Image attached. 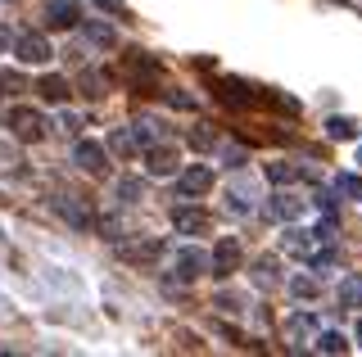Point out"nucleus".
Listing matches in <instances>:
<instances>
[{"label":"nucleus","instance_id":"obj_16","mask_svg":"<svg viewBox=\"0 0 362 357\" xmlns=\"http://www.w3.org/2000/svg\"><path fill=\"white\" fill-rule=\"evenodd\" d=\"M37 95L45 99V104H64V99H68V82H64L59 73H45L41 82H37Z\"/></svg>","mask_w":362,"mask_h":357},{"label":"nucleus","instance_id":"obj_12","mask_svg":"<svg viewBox=\"0 0 362 357\" xmlns=\"http://www.w3.org/2000/svg\"><path fill=\"white\" fill-rule=\"evenodd\" d=\"M173 226L181 236H204L209 231V213H199V208H173Z\"/></svg>","mask_w":362,"mask_h":357},{"label":"nucleus","instance_id":"obj_13","mask_svg":"<svg viewBox=\"0 0 362 357\" xmlns=\"http://www.w3.org/2000/svg\"><path fill=\"white\" fill-rule=\"evenodd\" d=\"M118 249H122V258H127V262H158V253H163V244H158V240H132V244H118Z\"/></svg>","mask_w":362,"mask_h":357},{"label":"nucleus","instance_id":"obj_38","mask_svg":"<svg viewBox=\"0 0 362 357\" xmlns=\"http://www.w3.org/2000/svg\"><path fill=\"white\" fill-rule=\"evenodd\" d=\"M313 199H317V208H322V213H335V199H331V195H326V190H317Z\"/></svg>","mask_w":362,"mask_h":357},{"label":"nucleus","instance_id":"obj_24","mask_svg":"<svg viewBox=\"0 0 362 357\" xmlns=\"http://www.w3.org/2000/svg\"><path fill=\"white\" fill-rule=\"evenodd\" d=\"M113 195H118V204H136V199L145 195V181H136V176H122V181L113 186Z\"/></svg>","mask_w":362,"mask_h":357},{"label":"nucleus","instance_id":"obj_40","mask_svg":"<svg viewBox=\"0 0 362 357\" xmlns=\"http://www.w3.org/2000/svg\"><path fill=\"white\" fill-rule=\"evenodd\" d=\"M358 163H362V154H358Z\"/></svg>","mask_w":362,"mask_h":357},{"label":"nucleus","instance_id":"obj_39","mask_svg":"<svg viewBox=\"0 0 362 357\" xmlns=\"http://www.w3.org/2000/svg\"><path fill=\"white\" fill-rule=\"evenodd\" d=\"M9 46H14V32H9V28H5V23H0V54H5V50H9Z\"/></svg>","mask_w":362,"mask_h":357},{"label":"nucleus","instance_id":"obj_28","mask_svg":"<svg viewBox=\"0 0 362 357\" xmlns=\"http://www.w3.org/2000/svg\"><path fill=\"white\" fill-rule=\"evenodd\" d=\"M303 262H308L313 272H331V267L339 262V253H335V249H313V253H308Z\"/></svg>","mask_w":362,"mask_h":357},{"label":"nucleus","instance_id":"obj_33","mask_svg":"<svg viewBox=\"0 0 362 357\" xmlns=\"http://www.w3.org/2000/svg\"><path fill=\"white\" fill-rule=\"evenodd\" d=\"M222 159H226V167H245V145H222Z\"/></svg>","mask_w":362,"mask_h":357},{"label":"nucleus","instance_id":"obj_35","mask_svg":"<svg viewBox=\"0 0 362 357\" xmlns=\"http://www.w3.org/2000/svg\"><path fill=\"white\" fill-rule=\"evenodd\" d=\"M95 9H105L113 18H127V5H122V0H95Z\"/></svg>","mask_w":362,"mask_h":357},{"label":"nucleus","instance_id":"obj_26","mask_svg":"<svg viewBox=\"0 0 362 357\" xmlns=\"http://www.w3.org/2000/svg\"><path fill=\"white\" fill-rule=\"evenodd\" d=\"M313 349H317V353H344V349H349V339H344L339 330H322Z\"/></svg>","mask_w":362,"mask_h":357},{"label":"nucleus","instance_id":"obj_27","mask_svg":"<svg viewBox=\"0 0 362 357\" xmlns=\"http://www.w3.org/2000/svg\"><path fill=\"white\" fill-rule=\"evenodd\" d=\"M294 176H303V167H294V163H267V181H276V186H290Z\"/></svg>","mask_w":362,"mask_h":357},{"label":"nucleus","instance_id":"obj_2","mask_svg":"<svg viewBox=\"0 0 362 357\" xmlns=\"http://www.w3.org/2000/svg\"><path fill=\"white\" fill-rule=\"evenodd\" d=\"M158 73H163L158 54H145V50H127V54H122V77H127L132 86H141V91L158 86Z\"/></svg>","mask_w":362,"mask_h":357},{"label":"nucleus","instance_id":"obj_5","mask_svg":"<svg viewBox=\"0 0 362 357\" xmlns=\"http://www.w3.org/2000/svg\"><path fill=\"white\" fill-rule=\"evenodd\" d=\"M73 163L82 167V172H90V176H105V172H109L105 145H95V140H77V145H73Z\"/></svg>","mask_w":362,"mask_h":357},{"label":"nucleus","instance_id":"obj_37","mask_svg":"<svg viewBox=\"0 0 362 357\" xmlns=\"http://www.w3.org/2000/svg\"><path fill=\"white\" fill-rule=\"evenodd\" d=\"M218 308L222 312H240V298H235V294H218Z\"/></svg>","mask_w":362,"mask_h":357},{"label":"nucleus","instance_id":"obj_21","mask_svg":"<svg viewBox=\"0 0 362 357\" xmlns=\"http://www.w3.org/2000/svg\"><path fill=\"white\" fill-rule=\"evenodd\" d=\"M136 145H141V140H136V131L118 127V131L109 136V154H118V159H132V154H136Z\"/></svg>","mask_w":362,"mask_h":357},{"label":"nucleus","instance_id":"obj_18","mask_svg":"<svg viewBox=\"0 0 362 357\" xmlns=\"http://www.w3.org/2000/svg\"><path fill=\"white\" fill-rule=\"evenodd\" d=\"M226 213L249 217L254 213V190H249V186H231V190H226Z\"/></svg>","mask_w":362,"mask_h":357},{"label":"nucleus","instance_id":"obj_9","mask_svg":"<svg viewBox=\"0 0 362 357\" xmlns=\"http://www.w3.org/2000/svg\"><path fill=\"white\" fill-rule=\"evenodd\" d=\"M177 190L181 195H209L213 190V172L209 167H186V172H177Z\"/></svg>","mask_w":362,"mask_h":357},{"label":"nucleus","instance_id":"obj_34","mask_svg":"<svg viewBox=\"0 0 362 357\" xmlns=\"http://www.w3.org/2000/svg\"><path fill=\"white\" fill-rule=\"evenodd\" d=\"M190 145H195V150H209V145H213V131L209 127H190Z\"/></svg>","mask_w":362,"mask_h":357},{"label":"nucleus","instance_id":"obj_4","mask_svg":"<svg viewBox=\"0 0 362 357\" xmlns=\"http://www.w3.org/2000/svg\"><path fill=\"white\" fill-rule=\"evenodd\" d=\"M14 54L23 63H50L54 46H50V37H41V32H18V37H14Z\"/></svg>","mask_w":362,"mask_h":357},{"label":"nucleus","instance_id":"obj_8","mask_svg":"<svg viewBox=\"0 0 362 357\" xmlns=\"http://www.w3.org/2000/svg\"><path fill=\"white\" fill-rule=\"evenodd\" d=\"M77 18H82V5H77V0H45V23L54 32L77 28Z\"/></svg>","mask_w":362,"mask_h":357},{"label":"nucleus","instance_id":"obj_10","mask_svg":"<svg viewBox=\"0 0 362 357\" xmlns=\"http://www.w3.org/2000/svg\"><path fill=\"white\" fill-rule=\"evenodd\" d=\"M235 267H240V244L226 236V240H218V249H213V276H231Z\"/></svg>","mask_w":362,"mask_h":357},{"label":"nucleus","instance_id":"obj_6","mask_svg":"<svg viewBox=\"0 0 362 357\" xmlns=\"http://www.w3.org/2000/svg\"><path fill=\"white\" fill-rule=\"evenodd\" d=\"M213 272V258L204 249H195V244H186V249H177V276L181 281H195V276Z\"/></svg>","mask_w":362,"mask_h":357},{"label":"nucleus","instance_id":"obj_7","mask_svg":"<svg viewBox=\"0 0 362 357\" xmlns=\"http://www.w3.org/2000/svg\"><path fill=\"white\" fill-rule=\"evenodd\" d=\"M50 208H54V213H59V217H64V222H68L73 231H90V226H95V217H90V208H82V204H77L73 195H59V199H50Z\"/></svg>","mask_w":362,"mask_h":357},{"label":"nucleus","instance_id":"obj_20","mask_svg":"<svg viewBox=\"0 0 362 357\" xmlns=\"http://www.w3.org/2000/svg\"><path fill=\"white\" fill-rule=\"evenodd\" d=\"M313 244H317V231H286V249L294 258H308Z\"/></svg>","mask_w":362,"mask_h":357},{"label":"nucleus","instance_id":"obj_22","mask_svg":"<svg viewBox=\"0 0 362 357\" xmlns=\"http://www.w3.org/2000/svg\"><path fill=\"white\" fill-rule=\"evenodd\" d=\"M339 308H362V276H344L339 281Z\"/></svg>","mask_w":362,"mask_h":357},{"label":"nucleus","instance_id":"obj_19","mask_svg":"<svg viewBox=\"0 0 362 357\" xmlns=\"http://www.w3.org/2000/svg\"><path fill=\"white\" fill-rule=\"evenodd\" d=\"M326 136H331V140H358L362 122L358 118H331V122H326Z\"/></svg>","mask_w":362,"mask_h":357},{"label":"nucleus","instance_id":"obj_29","mask_svg":"<svg viewBox=\"0 0 362 357\" xmlns=\"http://www.w3.org/2000/svg\"><path fill=\"white\" fill-rule=\"evenodd\" d=\"M335 190H339V195H354V199H362V176H354V172H339V176H335Z\"/></svg>","mask_w":362,"mask_h":357},{"label":"nucleus","instance_id":"obj_1","mask_svg":"<svg viewBox=\"0 0 362 357\" xmlns=\"http://www.w3.org/2000/svg\"><path fill=\"white\" fill-rule=\"evenodd\" d=\"M213 95H218L226 109H258V104H267V99H276L272 91H258V86L240 82V77H218V82H213Z\"/></svg>","mask_w":362,"mask_h":357},{"label":"nucleus","instance_id":"obj_32","mask_svg":"<svg viewBox=\"0 0 362 357\" xmlns=\"http://www.w3.org/2000/svg\"><path fill=\"white\" fill-rule=\"evenodd\" d=\"M290 289H294L299 298H317V281H313V276H294Z\"/></svg>","mask_w":362,"mask_h":357},{"label":"nucleus","instance_id":"obj_30","mask_svg":"<svg viewBox=\"0 0 362 357\" xmlns=\"http://www.w3.org/2000/svg\"><path fill=\"white\" fill-rule=\"evenodd\" d=\"M105 77H100V73H82V95H90V99H100V95H105Z\"/></svg>","mask_w":362,"mask_h":357},{"label":"nucleus","instance_id":"obj_14","mask_svg":"<svg viewBox=\"0 0 362 357\" xmlns=\"http://www.w3.org/2000/svg\"><path fill=\"white\" fill-rule=\"evenodd\" d=\"M286 334H290L294 349H299V344H308L313 334H317V317H313V312H294V317L286 321Z\"/></svg>","mask_w":362,"mask_h":357},{"label":"nucleus","instance_id":"obj_36","mask_svg":"<svg viewBox=\"0 0 362 357\" xmlns=\"http://www.w3.org/2000/svg\"><path fill=\"white\" fill-rule=\"evenodd\" d=\"M168 104H173V109H195V95H186V91H168Z\"/></svg>","mask_w":362,"mask_h":357},{"label":"nucleus","instance_id":"obj_31","mask_svg":"<svg viewBox=\"0 0 362 357\" xmlns=\"http://www.w3.org/2000/svg\"><path fill=\"white\" fill-rule=\"evenodd\" d=\"M18 86H23V77H18L14 68H0V99H5V95H14Z\"/></svg>","mask_w":362,"mask_h":357},{"label":"nucleus","instance_id":"obj_17","mask_svg":"<svg viewBox=\"0 0 362 357\" xmlns=\"http://www.w3.org/2000/svg\"><path fill=\"white\" fill-rule=\"evenodd\" d=\"M82 37H86L95 50H118V32H113V28H105V23H90V18H86Z\"/></svg>","mask_w":362,"mask_h":357},{"label":"nucleus","instance_id":"obj_25","mask_svg":"<svg viewBox=\"0 0 362 357\" xmlns=\"http://www.w3.org/2000/svg\"><path fill=\"white\" fill-rule=\"evenodd\" d=\"M254 281H258V285H276V281H281V267H276V258H267V253H263V258L254 262Z\"/></svg>","mask_w":362,"mask_h":357},{"label":"nucleus","instance_id":"obj_23","mask_svg":"<svg viewBox=\"0 0 362 357\" xmlns=\"http://www.w3.org/2000/svg\"><path fill=\"white\" fill-rule=\"evenodd\" d=\"M136 140L141 145H158V136H163V122H154V118H136Z\"/></svg>","mask_w":362,"mask_h":357},{"label":"nucleus","instance_id":"obj_11","mask_svg":"<svg viewBox=\"0 0 362 357\" xmlns=\"http://www.w3.org/2000/svg\"><path fill=\"white\" fill-rule=\"evenodd\" d=\"M145 167H150V176H173L177 172V150H173V145H150Z\"/></svg>","mask_w":362,"mask_h":357},{"label":"nucleus","instance_id":"obj_15","mask_svg":"<svg viewBox=\"0 0 362 357\" xmlns=\"http://www.w3.org/2000/svg\"><path fill=\"white\" fill-rule=\"evenodd\" d=\"M299 213H303V199H294V195H272L267 199V217L272 222H290Z\"/></svg>","mask_w":362,"mask_h":357},{"label":"nucleus","instance_id":"obj_3","mask_svg":"<svg viewBox=\"0 0 362 357\" xmlns=\"http://www.w3.org/2000/svg\"><path fill=\"white\" fill-rule=\"evenodd\" d=\"M5 127H9V131H14V136H18V140H28V145H37V140L45 136V118L37 114V109H23V104H18V109H9V118H5Z\"/></svg>","mask_w":362,"mask_h":357}]
</instances>
